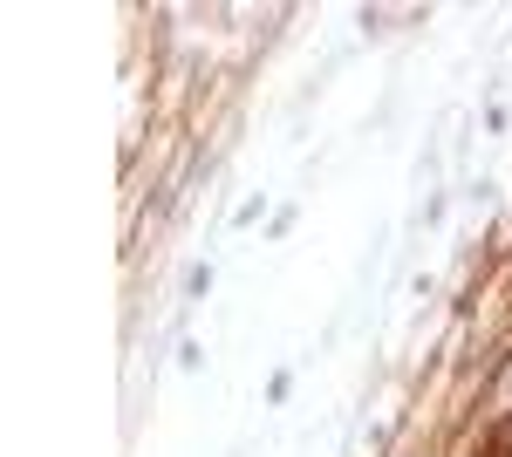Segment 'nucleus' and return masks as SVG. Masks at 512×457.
Segmentation results:
<instances>
[{
  "instance_id": "1",
  "label": "nucleus",
  "mask_w": 512,
  "mask_h": 457,
  "mask_svg": "<svg viewBox=\"0 0 512 457\" xmlns=\"http://www.w3.org/2000/svg\"><path fill=\"white\" fill-rule=\"evenodd\" d=\"M478 457H512V423H499V430L485 437V451H478Z\"/></svg>"
}]
</instances>
